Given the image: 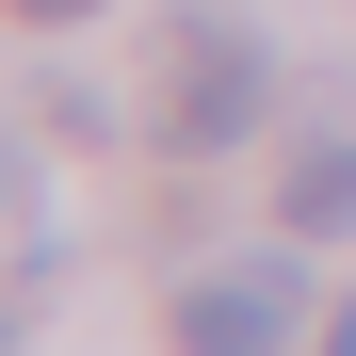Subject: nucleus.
Here are the masks:
<instances>
[{
    "label": "nucleus",
    "mask_w": 356,
    "mask_h": 356,
    "mask_svg": "<svg viewBox=\"0 0 356 356\" xmlns=\"http://www.w3.org/2000/svg\"><path fill=\"white\" fill-rule=\"evenodd\" d=\"M259 113H275V49H259V33H227V17H178V33H162V97H146V130H162L178 162L259 146Z\"/></svg>",
    "instance_id": "nucleus-1"
},
{
    "label": "nucleus",
    "mask_w": 356,
    "mask_h": 356,
    "mask_svg": "<svg viewBox=\"0 0 356 356\" xmlns=\"http://www.w3.org/2000/svg\"><path fill=\"white\" fill-rule=\"evenodd\" d=\"M308 308H324L308 259H211V275L162 308V340H178V356H291V340H308Z\"/></svg>",
    "instance_id": "nucleus-2"
},
{
    "label": "nucleus",
    "mask_w": 356,
    "mask_h": 356,
    "mask_svg": "<svg viewBox=\"0 0 356 356\" xmlns=\"http://www.w3.org/2000/svg\"><path fill=\"white\" fill-rule=\"evenodd\" d=\"M275 211H291V243H340V227H356V146H308Z\"/></svg>",
    "instance_id": "nucleus-3"
},
{
    "label": "nucleus",
    "mask_w": 356,
    "mask_h": 356,
    "mask_svg": "<svg viewBox=\"0 0 356 356\" xmlns=\"http://www.w3.org/2000/svg\"><path fill=\"white\" fill-rule=\"evenodd\" d=\"M17 17H33V33H81V17H97V0H17Z\"/></svg>",
    "instance_id": "nucleus-4"
},
{
    "label": "nucleus",
    "mask_w": 356,
    "mask_h": 356,
    "mask_svg": "<svg viewBox=\"0 0 356 356\" xmlns=\"http://www.w3.org/2000/svg\"><path fill=\"white\" fill-rule=\"evenodd\" d=\"M324 356H356V291H340V308H324Z\"/></svg>",
    "instance_id": "nucleus-5"
}]
</instances>
